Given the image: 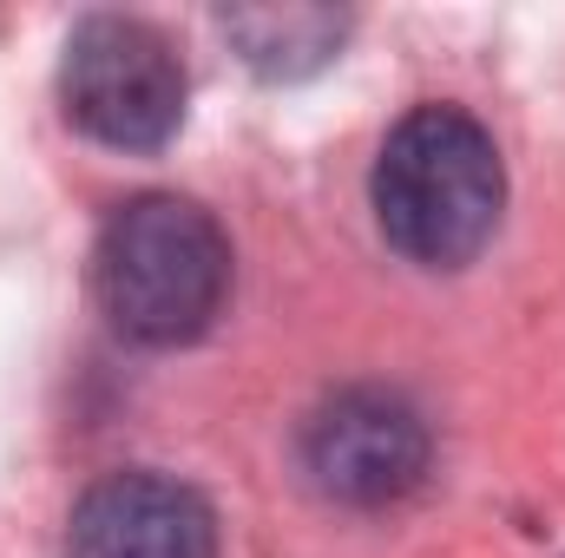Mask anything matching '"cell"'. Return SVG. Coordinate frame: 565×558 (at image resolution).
I'll use <instances>...</instances> for the list:
<instances>
[{
	"label": "cell",
	"instance_id": "cell-1",
	"mask_svg": "<svg viewBox=\"0 0 565 558\" xmlns=\"http://www.w3.org/2000/svg\"><path fill=\"white\" fill-rule=\"evenodd\" d=\"M369 197L382 237L408 264L460 270L467 257H480V244L500 224L507 171L480 119H467L460 106H422L388 132Z\"/></svg>",
	"mask_w": 565,
	"mask_h": 558
},
{
	"label": "cell",
	"instance_id": "cell-2",
	"mask_svg": "<svg viewBox=\"0 0 565 558\" xmlns=\"http://www.w3.org/2000/svg\"><path fill=\"white\" fill-rule=\"evenodd\" d=\"M106 322L145 348L198 342L231 296V244L191 197H132L93 250Z\"/></svg>",
	"mask_w": 565,
	"mask_h": 558
},
{
	"label": "cell",
	"instance_id": "cell-3",
	"mask_svg": "<svg viewBox=\"0 0 565 558\" xmlns=\"http://www.w3.org/2000/svg\"><path fill=\"white\" fill-rule=\"evenodd\" d=\"M60 106L86 139L113 151H158L184 119V66L158 26L93 13L66 40Z\"/></svg>",
	"mask_w": 565,
	"mask_h": 558
},
{
	"label": "cell",
	"instance_id": "cell-4",
	"mask_svg": "<svg viewBox=\"0 0 565 558\" xmlns=\"http://www.w3.org/2000/svg\"><path fill=\"white\" fill-rule=\"evenodd\" d=\"M302 466L329 500L388 506L427 473V420L388 388H342L302 427Z\"/></svg>",
	"mask_w": 565,
	"mask_h": 558
},
{
	"label": "cell",
	"instance_id": "cell-5",
	"mask_svg": "<svg viewBox=\"0 0 565 558\" xmlns=\"http://www.w3.org/2000/svg\"><path fill=\"white\" fill-rule=\"evenodd\" d=\"M66 558H217V519L184 480L113 473L73 506Z\"/></svg>",
	"mask_w": 565,
	"mask_h": 558
},
{
	"label": "cell",
	"instance_id": "cell-6",
	"mask_svg": "<svg viewBox=\"0 0 565 558\" xmlns=\"http://www.w3.org/2000/svg\"><path fill=\"white\" fill-rule=\"evenodd\" d=\"M342 13H329V7H231L224 13V33H231V46L257 66V73H270V79H302V73H316L335 46H342Z\"/></svg>",
	"mask_w": 565,
	"mask_h": 558
}]
</instances>
